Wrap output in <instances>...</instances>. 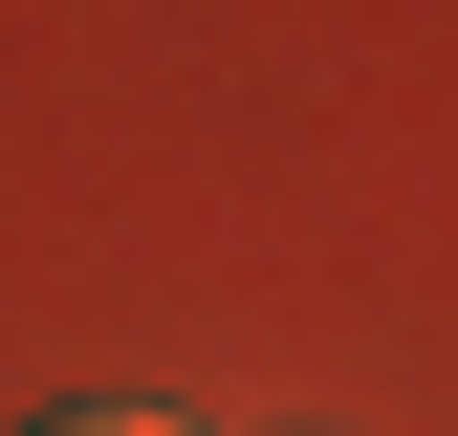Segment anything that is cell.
I'll return each mask as SVG.
<instances>
[{"label":"cell","mask_w":458,"mask_h":436,"mask_svg":"<svg viewBox=\"0 0 458 436\" xmlns=\"http://www.w3.org/2000/svg\"><path fill=\"white\" fill-rule=\"evenodd\" d=\"M44 436H175V415H131V393H88V415H44Z\"/></svg>","instance_id":"6da1fadb"}]
</instances>
